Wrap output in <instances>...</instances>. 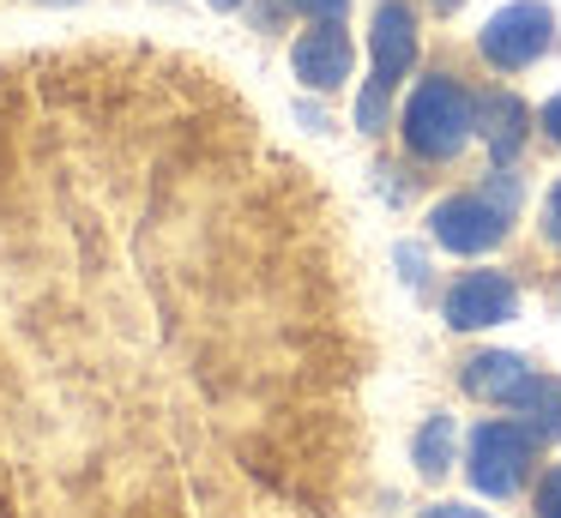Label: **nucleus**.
Instances as JSON below:
<instances>
[{"label":"nucleus","instance_id":"nucleus-2","mask_svg":"<svg viewBox=\"0 0 561 518\" xmlns=\"http://www.w3.org/2000/svg\"><path fill=\"white\" fill-rule=\"evenodd\" d=\"M477 133V103L453 72H428L404 103V145L423 163H447L465 151V139Z\"/></svg>","mask_w":561,"mask_h":518},{"label":"nucleus","instance_id":"nucleus-14","mask_svg":"<svg viewBox=\"0 0 561 518\" xmlns=\"http://www.w3.org/2000/svg\"><path fill=\"white\" fill-rule=\"evenodd\" d=\"M284 7L308 12V19H344V7H351V0H284Z\"/></svg>","mask_w":561,"mask_h":518},{"label":"nucleus","instance_id":"nucleus-7","mask_svg":"<svg viewBox=\"0 0 561 518\" xmlns=\"http://www.w3.org/2000/svg\"><path fill=\"white\" fill-rule=\"evenodd\" d=\"M513 313H519V289H513L507 272H465L440 296V320L453 332H483V325H501Z\"/></svg>","mask_w":561,"mask_h":518},{"label":"nucleus","instance_id":"nucleus-1","mask_svg":"<svg viewBox=\"0 0 561 518\" xmlns=\"http://www.w3.org/2000/svg\"><path fill=\"white\" fill-rule=\"evenodd\" d=\"M356 373L327 199L206 55H0V518H332Z\"/></svg>","mask_w":561,"mask_h":518},{"label":"nucleus","instance_id":"nucleus-3","mask_svg":"<svg viewBox=\"0 0 561 518\" xmlns=\"http://www.w3.org/2000/svg\"><path fill=\"white\" fill-rule=\"evenodd\" d=\"M513 211H519V181L501 169V175H489L483 193H453V199H440L428 211V229H435V241L447 253H489V248H501Z\"/></svg>","mask_w":561,"mask_h":518},{"label":"nucleus","instance_id":"nucleus-16","mask_svg":"<svg viewBox=\"0 0 561 518\" xmlns=\"http://www.w3.org/2000/svg\"><path fill=\"white\" fill-rule=\"evenodd\" d=\"M537 120H543V133L561 145V96H549V103H543V115H537Z\"/></svg>","mask_w":561,"mask_h":518},{"label":"nucleus","instance_id":"nucleus-5","mask_svg":"<svg viewBox=\"0 0 561 518\" xmlns=\"http://www.w3.org/2000/svg\"><path fill=\"white\" fill-rule=\"evenodd\" d=\"M537 446H543V434L531 428V422H513V416H489L477 422L471 434V488L489 494V500H507V494H519L525 470H531Z\"/></svg>","mask_w":561,"mask_h":518},{"label":"nucleus","instance_id":"nucleus-11","mask_svg":"<svg viewBox=\"0 0 561 518\" xmlns=\"http://www.w3.org/2000/svg\"><path fill=\"white\" fill-rule=\"evenodd\" d=\"M513 410H519L543 440H561V380H556V373H531L525 392L513 398Z\"/></svg>","mask_w":561,"mask_h":518},{"label":"nucleus","instance_id":"nucleus-17","mask_svg":"<svg viewBox=\"0 0 561 518\" xmlns=\"http://www.w3.org/2000/svg\"><path fill=\"white\" fill-rule=\"evenodd\" d=\"M423 518H489V513H477V506H453V500H447V506H428Z\"/></svg>","mask_w":561,"mask_h":518},{"label":"nucleus","instance_id":"nucleus-13","mask_svg":"<svg viewBox=\"0 0 561 518\" xmlns=\"http://www.w3.org/2000/svg\"><path fill=\"white\" fill-rule=\"evenodd\" d=\"M537 518H561V464L537 482Z\"/></svg>","mask_w":561,"mask_h":518},{"label":"nucleus","instance_id":"nucleus-9","mask_svg":"<svg viewBox=\"0 0 561 518\" xmlns=\"http://www.w3.org/2000/svg\"><path fill=\"white\" fill-rule=\"evenodd\" d=\"M477 127H483L489 157H495V163L507 169L513 157L525 151V133H531V108H525L513 91H489L483 103H477Z\"/></svg>","mask_w":561,"mask_h":518},{"label":"nucleus","instance_id":"nucleus-19","mask_svg":"<svg viewBox=\"0 0 561 518\" xmlns=\"http://www.w3.org/2000/svg\"><path fill=\"white\" fill-rule=\"evenodd\" d=\"M211 7H218V12H230V7H242V0H211Z\"/></svg>","mask_w":561,"mask_h":518},{"label":"nucleus","instance_id":"nucleus-20","mask_svg":"<svg viewBox=\"0 0 561 518\" xmlns=\"http://www.w3.org/2000/svg\"><path fill=\"white\" fill-rule=\"evenodd\" d=\"M61 7H73V0H61Z\"/></svg>","mask_w":561,"mask_h":518},{"label":"nucleus","instance_id":"nucleus-12","mask_svg":"<svg viewBox=\"0 0 561 518\" xmlns=\"http://www.w3.org/2000/svg\"><path fill=\"white\" fill-rule=\"evenodd\" d=\"M447 464H453V416L435 410V416L416 428V470H423V476H447Z\"/></svg>","mask_w":561,"mask_h":518},{"label":"nucleus","instance_id":"nucleus-6","mask_svg":"<svg viewBox=\"0 0 561 518\" xmlns=\"http://www.w3.org/2000/svg\"><path fill=\"white\" fill-rule=\"evenodd\" d=\"M477 48H483V60L501 72L531 67V60H543L549 48H556V12H549L543 0H513V7H501L495 19L483 24Z\"/></svg>","mask_w":561,"mask_h":518},{"label":"nucleus","instance_id":"nucleus-4","mask_svg":"<svg viewBox=\"0 0 561 518\" xmlns=\"http://www.w3.org/2000/svg\"><path fill=\"white\" fill-rule=\"evenodd\" d=\"M411 60H416L411 0H380L375 7V79H368L363 96H356V127L363 133L387 127V103H392V91H399V79L411 72Z\"/></svg>","mask_w":561,"mask_h":518},{"label":"nucleus","instance_id":"nucleus-8","mask_svg":"<svg viewBox=\"0 0 561 518\" xmlns=\"http://www.w3.org/2000/svg\"><path fill=\"white\" fill-rule=\"evenodd\" d=\"M351 36H344V19H314V31L296 36L290 48V67L308 91H339L351 79Z\"/></svg>","mask_w":561,"mask_h":518},{"label":"nucleus","instance_id":"nucleus-18","mask_svg":"<svg viewBox=\"0 0 561 518\" xmlns=\"http://www.w3.org/2000/svg\"><path fill=\"white\" fill-rule=\"evenodd\" d=\"M465 7V0H435V12H459Z\"/></svg>","mask_w":561,"mask_h":518},{"label":"nucleus","instance_id":"nucleus-10","mask_svg":"<svg viewBox=\"0 0 561 518\" xmlns=\"http://www.w3.org/2000/svg\"><path fill=\"white\" fill-rule=\"evenodd\" d=\"M537 368H525V356H513V349H483V356H471L465 361V392L471 398H483V404H507L513 410V398L525 392V380H531Z\"/></svg>","mask_w":561,"mask_h":518},{"label":"nucleus","instance_id":"nucleus-15","mask_svg":"<svg viewBox=\"0 0 561 518\" xmlns=\"http://www.w3.org/2000/svg\"><path fill=\"white\" fill-rule=\"evenodd\" d=\"M543 235L561 248V181H556V193H549V205H543Z\"/></svg>","mask_w":561,"mask_h":518}]
</instances>
